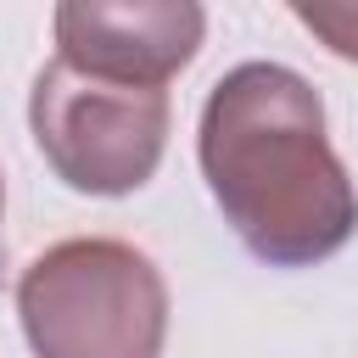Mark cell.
Masks as SVG:
<instances>
[{
  "mask_svg": "<svg viewBox=\"0 0 358 358\" xmlns=\"http://www.w3.org/2000/svg\"><path fill=\"white\" fill-rule=\"evenodd\" d=\"M196 162L235 241L268 268H313L358 235V185L324 101L285 62H241L207 90Z\"/></svg>",
  "mask_w": 358,
  "mask_h": 358,
  "instance_id": "cell-1",
  "label": "cell"
},
{
  "mask_svg": "<svg viewBox=\"0 0 358 358\" xmlns=\"http://www.w3.org/2000/svg\"><path fill=\"white\" fill-rule=\"evenodd\" d=\"M17 319L34 358H162L168 280L112 235H73L17 280Z\"/></svg>",
  "mask_w": 358,
  "mask_h": 358,
  "instance_id": "cell-2",
  "label": "cell"
},
{
  "mask_svg": "<svg viewBox=\"0 0 358 358\" xmlns=\"http://www.w3.org/2000/svg\"><path fill=\"white\" fill-rule=\"evenodd\" d=\"M168 90L112 84L67 67H39L28 90V129L45 168L78 196H134L168 151Z\"/></svg>",
  "mask_w": 358,
  "mask_h": 358,
  "instance_id": "cell-3",
  "label": "cell"
},
{
  "mask_svg": "<svg viewBox=\"0 0 358 358\" xmlns=\"http://www.w3.org/2000/svg\"><path fill=\"white\" fill-rule=\"evenodd\" d=\"M56 56L78 73L168 90L179 67L207 39V11L196 0H67L50 17Z\"/></svg>",
  "mask_w": 358,
  "mask_h": 358,
  "instance_id": "cell-4",
  "label": "cell"
},
{
  "mask_svg": "<svg viewBox=\"0 0 358 358\" xmlns=\"http://www.w3.org/2000/svg\"><path fill=\"white\" fill-rule=\"evenodd\" d=\"M291 17L313 34V39H324L341 62H358V6H330V0H296L291 6Z\"/></svg>",
  "mask_w": 358,
  "mask_h": 358,
  "instance_id": "cell-5",
  "label": "cell"
},
{
  "mask_svg": "<svg viewBox=\"0 0 358 358\" xmlns=\"http://www.w3.org/2000/svg\"><path fill=\"white\" fill-rule=\"evenodd\" d=\"M0 213H6V179H0ZM0 263H6V241H0Z\"/></svg>",
  "mask_w": 358,
  "mask_h": 358,
  "instance_id": "cell-6",
  "label": "cell"
}]
</instances>
